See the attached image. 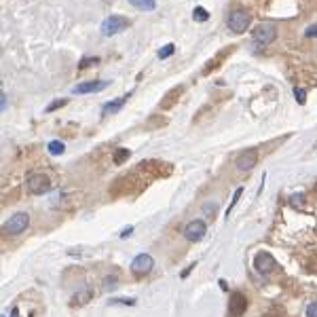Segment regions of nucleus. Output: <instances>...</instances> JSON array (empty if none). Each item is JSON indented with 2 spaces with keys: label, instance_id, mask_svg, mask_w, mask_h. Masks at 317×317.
Segmentation results:
<instances>
[{
  "label": "nucleus",
  "instance_id": "nucleus-1",
  "mask_svg": "<svg viewBox=\"0 0 317 317\" xmlns=\"http://www.w3.org/2000/svg\"><path fill=\"white\" fill-rule=\"evenodd\" d=\"M30 224V214L28 212H17V214H13L7 222H5V235H21Z\"/></svg>",
  "mask_w": 317,
  "mask_h": 317
},
{
  "label": "nucleus",
  "instance_id": "nucleus-2",
  "mask_svg": "<svg viewBox=\"0 0 317 317\" xmlns=\"http://www.w3.org/2000/svg\"><path fill=\"white\" fill-rule=\"evenodd\" d=\"M127 28H129V19H127V17H121V15H110V17H106L102 21L100 30H102L104 36H115V34H119V32H123Z\"/></svg>",
  "mask_w": 317,
  "mask_h": 317
},
{
  "label": "nucleus",
  "instance_id": "nucleus-3",
  "mask_svg": "<svg viewBox=\"0 0 317 317\" xmlns=\"http://www.w3.org/2000/svg\"><path fill=\"white\" fill-rule=\"evenodd\" d=\"M26 186L32 195H42L51 190V180L44 176V173H30L26 178Z\"/></svg>",
  "mask_w": 317,
  "mask_h": 317
},
{
  "label": "nucleus",
  "instance_id": "nucleus-4",
  "mask_svg": "<svg viewBox=\"0 0 317 317\" xmlns=\"http://www.w3.org/2000/svg\"><path fill=\"white\" fill-rule=\"evenodd\" d=\"M250 21H252V15L247 11H241V9H237V11H233L229 15V28L235 32V34H241V32H245L247 26H250Z\"/></svg>",
  "mask_w": 317,
  "mask_h": 317
},
{
  "label": "nucleus",
  "instance_id": "nucleus-5",
  "mask_svg": "<svg viewBox=\"0 0 317 317\" xmlns=\"http://www.w3.org/2000/svg\"><path fill=\"white\" fill-rule=\"evenodd\" d=\"M252 36L258 44H271L277 38V30L271 24H258L256 28L252 30Z\"/></svg>",
  "mask_w": 317,
  "mask_h": 317
},
{
  "label": "nucleus",
  "instance_id": "nucleus-6",
  "mask_svg": "<svg viewBox=\"0 0 317 317\" xmlns=\"http://www.w3.org/2000/svg\"><path fill=\"white\" fill-rule=\"evenodd\" d=\"M184 237L188 241H193V243H197V241H201L203 237H205V233H208V227H205V222L203 220H190L188 224L184 227Z\"/></svg>",
  "mask_w": 317,
  "mask_h": 317
},
{
  "label": "nucleus",
  "instance_id": "nucleus-7",
  "mask_svg": "<svg viewBox=\"0 0 317 317\" xmlns=\"http://www.w3.org/2000/svg\"><path fill=\"white\" fill-rule=\"evenodd\" d=\"M245 311H247V296L243 292H233L229 298V315L241 317Z\"/></svg>",
  "mask_w": 317,
  "mask_h": 317
},
{
  "label": "nucleus",
  "instance_id": "nucleus-8",
  "mask_svg": "<svg viewBox=\"0 0 317 317\" xmlns=\"http://www.w3.org/2000/svg\"><path fill=\"white\" fill-rule=\"evenodd\" d=\"M152 266H154V260H152L150 254H140V256H135L131 262V271H133V275L142 277V275H148L152 271Z\"/></svg>",
  "mask_w": 317,
  "mask_h": 317
},
{
  "label": "nucleus",
  "instance_id": "nucleus-9",
  "mask_svg": "<svg viewBox=\"0 0 317 317\" xmlns=\"http://www.w3.org/2000/svg\"><path fill=\"white\" fill-rule=\"evenodd\" d=\"M254 266H256V271H258V273L266 275V273H271L273 268L277 266V262H275V258H273L268 252H258V254H256V258H254Z\"/></svg>",
  "mask_w": 317,
  "mask_h": 317
},
{
  "label": "nucleus",
  "instance_id": "nucleus-10",
  "mask_svg": "<svg viewBox=\"0 0 317 317\" xmlns=\"http://www.w3.org/2000/svg\"><path fill=\"white\" fill-rule=\"evenodd\" d=\"M258 163V152H256V148H250V150H245V152H241L239 156H237V167H239L241 171H250V169H254V165Z\"/></svg>",
  "mask_w": 317,
  "mask_h": 317
},
{
  "label": "nucleus",
  "instance_id": "nucleus-11",
  "mask_svg": "<svg viewBox=\"0 0 317 317\" xmlns=\"http://www.w3.org/2000/svg\"><path fill=\"white\" fill-rule=\"evenodd\" d=\"M110 83L108 81H89V83H81V85H76L74 89H72V93H95V91H102V89H106Z\"/></svg>",
  "mask_w": 317,
  "mask_h": 317
},
{
  "label": "nucleus",
  "instance_id": "nucleus-12",
  "mask_svg": "<svg viewBox=\"0 0 317 317\" xmlns=\"http://www.w3.org/2000/svg\"><path fill=\"white\" fill-rule=\"evenodd\" d=\"M127 100H129V93H127V95H121V98H119V100H115V102H108V104L104 106L102 112H104V115H108V112H110V115L117 112V110H121V108H123V104H125Z\"/></svg>",
  "mask_w": 317,
  "mask_h": 317
},
{
  "label": "nucleus",
  "instance_id": "nucleus-13",
  "mask_svg": "<svg viewBox=\"0 0 317 317\" xmlns=\"http://www.w3.org/2000/svg\"><path fill=\"white\" fill-rule=\"evenodd\" d=\"M129 3L140 11H154V7H156L154 0H129Z\"/></svg>",
  "mask_w": 317,
  "mask_h": 317
},
{
  "label": "nucleus",
  "instance_id": "nucleus-14",
  "mask_svg": "<svg viewBox=\"0 0 317 317\" xmlns=\"http://www.w3.org/2000/svg\"><path fill=\"white\" fill-rule=\"evenodd\" d=\"M129 150H127V148H117L115 150V154H112V161H115V165H121L123 161H127V158H129Z\"/></svg>",
  "mask_w": 317,
  "mask_h": 317
},
{
  "label": "nucleus",
  "instance_id": "nucleus-15",
  "mask_svg": "<svg viewBox=\"0 0 317 317\" xmlns=\"http://www.w3.org/2000/svg\"><path fill=\"white\" fill-rule=\"evenodd\" d=\"M89 298H91V290H83V292H78V294L72 296V305H74V307H76V305H85Z\"/></svg>",
  "mask_w": 317,
  "mask_h": 317
},
{
  "label": "nucleus",
  "instance_id": "nucleus-16",
  "mask_svg": "<svg viewBox=\"0 0 317 317\" xmlns=\"http://www.w3.org/2000/svg\"><path fill=\"white\" fill-rule=\"evenodd\" d=\"M193 19L199 21V24H203V21H208V19H210V13L205 11L203 7H195V11H193Z\"/></svg>",
  "mask_w": 317,
  "mask_h": 317
},
{
  "label": "nucleus",
  "instance_id": "nucleus-17",
  "mask_svg": "<svg viewBox=\"0 0 317 317\" xmlns=\"http://www.w3.org/2000/svg\"><path fill=\"white\" fill-rule=\"evenodd\" d=\"M182 93V87H178V89H171L169 93H167V100L165 102H161V108L165 110V108H169L171 104H173V100H176V95H180Z\"/></svg>",
  "mask_w": 317,
  "mask_h": 317
},
{
  "label": "nucleus",
  "instance_id": "nucleus-18",
  "mask_svg": "<svg viewBox=\"0 0 317 317\" xmlns=\"http://www.w3.org/2000/svg\"><path fill=\"white\" fill-rule=\"evenodd\" d=\"M63 150H66L63 142H57V140L49 142V152H51V154H63Z\"/></svg>",
  "mask_w": 317,
  "mask_h": 317
},
{
  "label": "nucleus",
  "instance_id": "nucleus-19",
  "mask_svg": "<svg viewBox=\"0 0 317 317\" xmlns=\"http://www.w3.org/2000/svg\"><path fill=\"white\" fill-rule=\"evenodd\" d=\"M173 51H176V44H165L161 51H158V59H165V57H169V55H173Z\"/></svg>",
  "mask_w": 317,
  "mask_h": 317
},
{
  "label": "nucleus",
  "instance_id": "nucleus-20",
  "mask_svg": "<svg viewBox=\"0 0 317 317\" xmlns=\"http://www.w3.org/2000/svg\"><path fill=\"white\" fill-rule=\"evenodd\" d=\"M119 285V279H117V275H110V277H106L104 279V290L108 292V290H115Z\"/></svg>",
  "mask_w": 317,
  "mask_h": 317
},
{
  "label": "nucleus",
  "instance_id": "nucleus-21",
  "mask_svg": "<svg viewBox=\"0 0 317 317\" xmlns=\"http://www.w3.org/2000/svg\"><path fill=\"white\" fill-rule=\"evenodd\" d=\"M294 98H296L298 104H305V102H307V93H305V89L296 87V89H294Z\"/></svg>",
  "mask_w": 317,
  "mask_h": 317
},
{
  "label": "nucleus",
  "instance_id": "nucleus-22",
  "mask_svg": "<svg viewBox=\"0 0 317 317\" xmlns=\"http://www.w3.org/2000/svg\"><path fill=\"white\" fill-rule=\"evenodd\" d=\"M241 193H243V188H237L235 190V195H233V201H231V205H229V212H227V216L233 212V208L237 205V201H239V197H241Z\"/></svg>",
  "mask_w": 317,
  "mask_h": 317
},
{
  "label": "nucleus",
  "instance_id": "nucleus-23",
  "mask_svg": "<svg viewBox=\"0 0 317 317\" xmlns=\"http://www.w3.org/2000/svg\"><path fill=\"white\" fill-rule=\"evenodd\" d=\"M98 61H100V57H85L81 61V68H89V66H93V63H98Z\"/></svg>",
  "mask_w": 317,
  "mask_h": 317
},
{
  "label": "nucleus",
  "instance_id": "nucleus-24",
  "mask_svg": "<svg viewBox=\"0 0 317 317\" xmlns=\"http://www.w3.org/2000/svg\"><path fill=\"white\" fill-rule=\"evenodd\" d=\"M305 315H307V317H317V300L307 307V313H305Z\"/></svg>",
  "mask_w": 317,
  "mask_h": 317
},
{
  "label": "nucleus",
  "instance_id": "nucleus-25",
  "mask_svg": "<svg viewBox=\"0 0 317 317\" xmlns=\"http://www.w3.org/2000/svg\"><path fill=\"white\" fill-rule=\"evenodd\" d=\"M216 210H218L216 203H214V205H212V203H205V205H203V212H205V214H216Z\"/></svg>",
  "mask_w": 317,
  "mask_h": 317
},
{
  "label": "nucleus",
  "instance_id": "nucleus-26",
  "mask_svg": "<svg viewBox=\"0 0 317 317\" xmlns=\"http://www.w3.org/2000/svg\"><path fill=\"white\" fill-rule=\"evenodd\" d=\"M61 106H66V100H57V102H53L49 108H47V110H49V112H51V110H55V108H61Z\"/></svg>",
  "mask_w": 317,
  "mask_h": 317
},
{
  "label": "nucleus",
  "instance_id": "nucleus-27",
  "mask_svg": "<svg viewBox=\"0 0 317 317\" xmlns=\"http://www.w3.org/2000/svg\"><path fill=\"white\" fill-rule=\"evenodd\" d=\"M305 34H307L309 38H317V26H311V28L305 32Z\"/></svg>",
  "mask_w": 317,
  "mask_h": 317
},
{
  "label": "nucleus",
  "instance_id": "nucleus-28",
  "mask_svg": "<svg viewBox=\"0 0 317 317\" xmlns=\"http://www.w3.org/2000/svg\"><path fill=\"white\" fill-rule=\"evenodd\" d=\"M303 199H305V195H294L292 197V205H300V203H303Z\"/></svg>",
  "mask_w": 317,
  "mask_h": 317
},
{
  "label": "nucleus",
  "instance_id": "nucleus-29",
  "mask_svg": "<svg viewBox=\"0 0 317 317\" xmlns=\"http://www.w3.org/2000/svg\"><path fill=\"white\" fill-rule=\"evenodd\" d=\"M131 231H133V227H127L123 233H121V237H127V235H131Z\"/></svg>",
  "mask_w": 317,
  "mask_h": 317
},
{
  "label": "nucleus",
  "instance_id": "nucleus-30",
  "mask_svg": "<svg viewBox=\"0 0 317 317\" xmlns=\"http://www.w3.org/2000/svg\"><path fill=\"white\" fill-rule=\"evenodd\" d=\"M11 317H17V309H13V311H11Z\"/></svg>",
  "mask_w": 317,
  "mask_h": 317
}]
</instances>
